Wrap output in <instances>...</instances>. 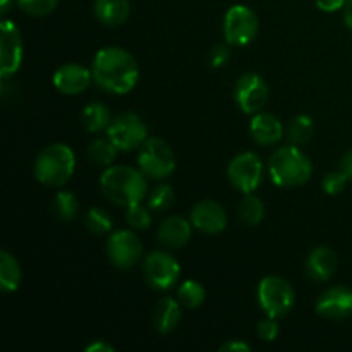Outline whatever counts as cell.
<instances>
[{
	"label": "cell",
	"mask_w": 352,
	"mask_h": 352,
	"mask_svg": "<svg viewBox=\"0 0 352 352\" xmlns=\"http://www.w3.org/2000/svg\"><path fill=\"white\" fill-rule=\"evenodd\" d=\"M93 81L112 95H126L140 81V67L127 50L105 47L98 50L91 64Z\"/></svg>",
	"instance_id": "1"
},
{
	"label": "cell",
	"mask_w": 352,
	"mask_h": 352,
	"mask_svg": "<svg viewBox=\"0 0 352 352\" xmlns=\"http://www.w3.org/2000/svg\"><path fill=\"white\" fill-rule=\"evenodd\" d=\"M146 175L129 165H113L100 177V188L103 195L119 206H133L146 199Z\"/></svg>",
	"instance_id": "2"
},
{
	"label": "cell",
	"mask_w": 352,
	"mask_h": 352,
	"mask_svg": "<svg viewBox=\"0 0 352 352\" xmlns=\"http://www.w3.org/2000/svg\"><path fill=\"white\" fill-rule=\"evenodd\" d=\"M272 182L278 188H299L311 179L313 164L296 144L282 146L268 162Z\"/></svg>",
	"instance_id": "3"
},
{
	"label": "cell",
	"mask_w": 352,
	"mask_h": 352,
	"mask_svg": "<svg viewBox=\"0 0 352 352\" xmlns=\"http://www.w3.org/2000/svg\"><path fill=\"white\" fill-rule=\"evenodd\" d=\"M76 170V155L71 146L54 143L45 146L34 160V177L50 188H60Z\"/></svg>",
	"instance_id": "4"
},
{
	"label": "cell",
	"mask_w": 352,
	"mask_h": 352,
	"mask_svg": "<svg viewBox=\"0 0 352 352\" xmlns=\"http://www.w3.org/2000/svg\"><path fill=\"white\" fill-rule=\"evenodd\" d=\"M258 305L270 318H282L292 311L296 305V292L292 285L278 275H268L258 284Z\"/></svg>",
	"instance_id": "5"
},
{
	"label": "cell",
	"mask_w": 352,
	"mask_h": 352,
	"mask_svg": "<svg viewBox=\"0 0 352 352\" xmlns=\"http://www.w3.org/2000/svg\"><path fill=\"white\" fill-rule=\"evenodd\" d=\"M140 170L148 179H165L174 174L175 155L167 141L160 138H148L140 148L138 155Z\"/></svg>",
	"instance_id": "6"
},
{
	"label": "cell",
	"mask_w": 352,
	"mask_h": 352,
	"mask_svg": "<svg viewBox=\"0 0 352 352\" xmlns=\"http://www.w3.org/2000/svg\"><path fill=\"white\" fill-rule=\"evenodd\" d=\"M107 138L119 151H133L148 140V127L138 113L124 112L112 120L107 129Z\"/></svg>",
	"instance_id": "7"
},
{
	"label": "cell",
	"mask_w": 352,
	"mask_h": 352,
	"mask_svg": "<svg viewBox=\"0 0 352 352\" xmlns=\"http://www.w3.org/2000/svg\"><path fill=\"white\" fill-rule=\"evenodd\" d=\"M258 16L248 6H232L223 19V34L230 47H246L256 38Z\"/></svg>",
	"instance_id": "8"
},
{
	"label": "cell",
	"mask_w": 352,
	"mask_h": 352,
	"mask_svg": "<svg viewBox=\"0 0 352 352\" xmlns=\"http://www.w3.org/2000/svg\"><path fill=\"white\" fill-rule=\"evenodd\" d=\"M144 280L155 291H168L181 277V265L172 254L165 251H153L144 258Z\"/></svg>",
	"instance_id": "9"
},
{
	"label": "cell",
	"mask_w": 352,
	"mask_h": 352,
	"mask_svg": "<svg viewBox=\"0 0 352 352\" xmlns=\"http://www.w3.org/2000/svg\"><path fill=\"white\" fill-rule=\"evenodd\" d=\"M227 177L237 191L254 192L263 179V164L253 151H244L234 157L227 167Z\"/></svg>",
	"instance_id": "10"
},
{
	"label": "cell",
	"mask_w": 352,
	"mask_h": 352,
	"mask_svg": "<svg viewBox=\"0 0 352 352\" xmlns=\"http://www.w3.org/2000/svg\"><path fill=\"white\" fill-rule=\"evenodd\" d=\"M107 256L113 267L129 270L143 256V246L134 230H116L107 241Z\"/></svg>",
	"instance_id": "11"
},
{
	"label": "cell",
	"mask_w": 352,
	"mask_h": 352,
	"mask_svg": "<svg viewBox=\"0 0 352 352\" xmlns=\"http://www.w3.org/2000/svg\"><path fill=\"white\" fill-rule=\"evenodd\" d=\"M234 96L239 105V109L244 113H254L261 112L268 102L270 96V89H268L267 81L261 78L256 72H246L237 79L236 86H234Z\"/></svg>",
	"instance_id": "12"
},
{
	"label": "cell",
	"mask_w": 352,
	"mask_h": 352,
	"mask_svg": "<svg viewBox=\"0 0 352 352\" xmlns=\"http://www.w3.org/2000/svg\"><path fill=\"white\" fill-rule=\"evenodd\" d=\"M23 62V36L12 21L0 23V76L9 79L16 74Z\"/></svg>",
	"instance_id": "13"
},
{
	"label": "cell",
	"mask_w": 352,
	"mask_h": 352,
	"mask_svg": "<svg viewBox=\"0 0 352 352\" xmlns=\"http://www.w3.org/2000/svg\"><path fill=\"white\" fill-rule=\"evenodd\" d=\"M316 313L325 320L340 322L352 316V289L336 285L323 292L316 301Z\"/></svg>",
	"instance_id": "14"
},
{
	"label": "cell",
	"mask_w": 352,
	"mask_h": 352,
	"mask_svg": "<svg viewBox=\"0 0 352 352\" xmlns=\"http://www.w3.org/2000/svg\"><path fill=\"white\" fill-rule=\"evenodd\" d=\"M191 222L203 234H220L227 227V213L213 199L198 201L191 210Z\"/></svg>",
	"instance_id": "15"
},
{
	"label": "cell",
	"mask_w": 352,
	"mask_h": 352,
	"mask_svg": "<svg viewBox=\"0 0 352 352\" xmlns=\"http://www.w3.org/2000/svg\"><path fill=\"white\" fill-rule=\"evenodd\" d=\"M93 81V72L79 64H64L54 74V86L62 95H79Z\"/></svg>",
	"instance_id": "16"
},
{
	"label": "cell",
	"mask_w": 352,
	"mask_h": 352,
	"mask_svg": "<svg viewBox=\"0 0 352 352\" xmlns=\"http://www.w3.org/2000/svg\"><path fill=\"white\" fill-rule=\"evenodd\" d=\"M250 131L253 140L261 146H272L277 144L284 136V126L280 120L268 112H258L254 113L251 119Z\"/></svg>",
	"instance_id": "17"
},
{
	"label": "cell",
	"mask_w": 352,
	"mask_h": 352,
	"mask_svg": "<svg viewBox=\"0 0 352 352\" xmlns=\"http://www.w3.org/2000/svg\"><path fill=\"white\" fill-rule=\"evenodd\" d=\"M191 223L192 222L186 220L184 217H168L158 227V241L165 248H170V250L184 248L189 243V239H191Z\"/></svg>",
	"instance_id": "18"
},
{
	"label": "cell",
	"mask_w": 352,
	"mask_h": 352,
	"mask_svg": "<svg viewBox=\"0 0 352 352\" xmlns=\"http://www.w3.org/2000/svg\"><path fill=\"white\" fill-rule=\"evenodd\" d=\"M337 260L336 251L330 250V248H316L311 253L308 254V260H306V272H308L309 278L315 282H327L333 277L337 270Z\"/></svg>",
	"instance_id": "19"
},
{
	"label": "cell",
	"mask_w": 352,
	"mask_h": 352,
	"mask_svg": "<svg viewBox=\"0 0 352 352\" xmlns=\"http://www.w3.org/2000/svg\"><path fill=\"white\" fill-rule=\"evenodd\" d=\"M182 320V311L179 301L174 298H162L153 311V325L158 333L167 336L174 332Z\"/></svg>",
	"instance_id": "20"
},
{
	"label": "cell",
	"mask_w": 352,
	"mask_h": 352,
	"mask_svg": "<svg viewBox=\"0 0 352 352\" xmlns=\"http://www.w3.org/2000/svg\"><path fill=\"white\" fill-rule=\"evenodd\" d=\"M129 14V0H95V16L105 26H120Z\"/></svg>",
	"instance_id": "21"
},
{
	"label": "cell",
	"mask_w": 352,
	"mask_h": 352,
	"mask_svg": "<svg viewBox=\"0 0 352 352\" xmlns=\"http://www.w3.org/2000/svg\"><path fill=\"white\" fill-rule=\"evenodd\" d=\"M23 272L16 258L7 251L0 253V289L6 294L16 292L21 285Z\"/></svg>",
	"instance_id": "22"
},
{
	"label": "cell",
	"mask_w": 352,
	"mask_h": 352,
	"mask_svg": "<svg viewBox=\"0 0 352 352\" xmlns=\"http://www.w3.org/2000/svg\"><path fill=\"white\" fill-rule=\"evenodd\" d=\"M81 119L89 133H102V131H107L113 120L109 107L100 102H93L89 105H86V109L81 113Z\"/></svg>",
	"instance_id": "23"
},
{
	"label": "cell",
	"mask_w": 352,
	"mask_h": 352,
	"mask_svg": "<svg viewBox=\"0 0 352 352\" xmlns=\"http://www.w3.org/2000/svg\"><path fill=\"white\" fill-rule=\"evenodd\" d=\"M239 220L244 226L254 227L258 223L263 222L265 219V205L258 196H254L253 192H248L244 195V198L239 203Z\"/></svg>",
	"instance_id": "24"
},
{
	"label": "cell",
	"mask_w": 352,
	"mask_h": 352,
	"mask_svg": "<svg viewBox=\"0 0 352 352\" xmlns=\"http://www.w3.org/2000/svg\"><path fill=\"white\" fill-rule=\"evenodd\" d=\"M119 148L107 138V140H95L89 143L86 155L91 164L100 165V167H109L116 160Z\"/></svg>",
	"instance_id": "25"
},
{
	"label": "cell",
	"mask_w": 352,
	"mask_h": 352,
	"mask_svg": "<svg viewBox=\"0 0 352 352\" xmlns=\"http://www.w3.org/2000/svg\"><path fill=\"white\" fill-rule=\"evenodd\" d=\"M52 210L55 217L62 222H71L79 213V201L74 192L71 191H58L52 201Z\"/></svg>",
	"instance_id": "26"
},
{
	"label": "cell",
	"mask_w": 352,
	"mask_h": 352,
	"mask_svg": "<svg viewBox=\"0 0 352 352\" xmlns=\"http://www.w3.org/2000/svg\"><path fill=\"white\" fill-rule=\"evenodd\" d=\"M313 131H315V124H313L311 117L301 113L289 122L287 138L292 144L301 146V144L309 143V140L313 138Z\"/></svg>",
	"instance_id": "27"
},
{
	"label": "cell",
	"mask_w": 352,
	"mask_h": 352,
	"mask_svg": "<svg viewBox=\"0 0 352 352\" xmlns=\"http://www.w3.org/2000/svg\"><path fill=\"white\" fill-rule=\"evenodd\" d=\"M177 298H179V302H181L184 308L196 309L205 302L206 292H205V287H203L199 282L186 280L182 282L181 287H179Z\"/></svg>",
	"instance_id": "28"
},
{
	"label": "cell",
	"mask_w": 352,
	"mask_h": 352,
	"mask_svg": "<svg viewBox=\"0 0 352 352\" xmlns=\"http://www.w3.org/2000/svg\"><path fill=\"white\" fill-rule=\"evenodd\" d=\"M146 199V206L151 212H165V210H168L174 205L175 192L174 189H172V186L160 184L157 186V188L151 189V192H148Z\"/></svg>",
	"instance_id": "29"
},
{
	"label": "cell",
	"mask_w": 352,
	"mask_h": 352,
	"mask_svg": "<svg viewBox=\"0 0 352 352\" xmlns=\"http://www.w3.org/2000/svg\"><path fill=\"white\" fill-rule=\"evenodd\" d=\"M86 229L89 230L91 234H95V236H103V234H109L110 230H112V217L109 215V212L103 208H91L88 212V215H86Z\"/></svg>",
	"instance_id": "30"
},
{
	"label": "cell",
	"mask_w": 352,
	"mask_h": 352,
	"mask_svg": "<svg viewBox=\"0 0 352 352\" xmlns=\"http://www.w3.org/2000/svg\"><path fill=\"white\" fill-rule=\"evenodd\" d=\"M126 222L131 229L134 230H146L151 226V215L150 208L143 206L141 203L133 206H127Z\"/></svg>",
	"instance_id": "31"
},
{
	"label": "cell",
	"mask_w": 352,
	"mask_h": 352,
	"mask_svg": "<svg viewBox=\"0 0 352 352\" xmlns=\"http://www.w3.org/2000/svg\"><path fill=\"white\" fill-rule=\"evenodd\" d=\"M58 0H17V6L23 12L34 17H43L54 12Z\"/></svg>",
	"instance_id": "32"
},
{
	"label": "cell",
	"mask_w": 352,
	"mask_h": 352,
	"mask_svg": "<svg viewBox=\"0 0 352 352\" xmlns=\"http://www.w3.org/2000/svg\"><path fill=\"white\" fill-rule=\"evenodd\" d=\"M347 181H349V179H347L346 175H344L340 170L329 172V174L323 177L322 188H323V191L327 192V195L336 196V195H340V192L346 189V182Z\"/></svg>",
	"instance_id": "33"
},
{
	"label": "cell",
	"mask_w": 352,
	"mask_h": 352,
	"mask_svg": "<svg viewBox=\"0 0 352 352\" xmlns=\"http://www.w3.org/2000/svg\"><path fill=\"white\" fill-rule=\"evenodd\" d=\"M278 332H280V329H278L277 322H275V318H270V316L265 322H261L256 329L258 337L265 340V342H274L278 337Z\"/></svg>",
	"instance_id": "34"
},
{
	"label": "cell",
	"mask_w": 352,
	"mask_h": 352,
	"mask_svg": "<svg viewBox=\"0 0 352 352\" xmlns=\"http://www.w3.org/2000/svg\"><path fill=\"white\" fill-rule=\"evenodd\" d=\"M230 60V50L229 47H223V45H215L212 50V55H210V62L215 69L223 67L227 62Z\"/></svg>",
	"instance_id": "35"
},
{
	"label": "cell",
	"mask_w": 352,
	"mask_h": 352,
	"mask_svg": "<svg viewBox=\"0 0 352 352\" xmlns=\"http://www.w3.org/2000/svg\"><path fill=\"white\" fill-rule=\"evenodd\" d=\"M316 7L323 12H336V10L344 9L347 0H315Z\"/></svg>",
	"instance_id": "36"
},
{
	"label": "cell",
	"mask_w": 352,
	"mask_h": 352,
	"mask_svg": "<svg viewBox=\"0 0 352 352\" xmlns=\"http://www.w3.org/2000/svg\"><path fill=\"white\" fill-rule=\"evenodd\" d=\"M220 351L222 352H250L251 346L248 342H243V340H229L223 346H220Z\"/></svg>",
	"instance_id": "37"
},
{
	"label": "cell",
	"mask_w": 352,
	"mask_h": 352,
	"mask_svg": "<svg viewBox=\"0 0 352 352\" xmlns=\"http://www.w3.org/2000/svg\"><path fill=\"white\" fill-rule=\"evenodd\" d=\"M340 172H342L344 175H346L349 181H352V150L347 151L346 155L342 157V160H340Z\"/></svg>",
	"instance_id": "38"
},
{
	"label": "cell",
	"mask_w": 352,
	"mask_h": 352,
	"mask_svg": "<svg viewBox=\"0 0 352 352\" xmlns=\"http://www.w3.org/2000/svg\"><path fill=\"white\" fill-rule=\"evenodd\" d=\"M116 347L112 344L105 342V340H96V342H91L88 347H86V352H113Z\"/></svg>",
	"instance_id": "39"
},
{
	"label": "cell",
	"mask_w": 352,
	"mask_h": 352,
	"mask_svg": "<svg viewBox=\"0 0 352 352\" xmlns=\"http://www.w3.org/2000/svg\"><path fill=\"white\" fill-rule=\"evenodd\" d=\"M344 23L352 31V0H347L344 6Z\"/></svg>",
	"instance_id": "40"
},
{
	"label": "cell",
	"mask_w": 352,
	"mask_h": 352,
	"mask_svg": "<svg viewBox=\"0 0 352 352\" xmlns=\"http://www.w3.org/2000/svg\"><path fill=\"white\" fill-rule=\"evenodd\" d=\"M10 3H12V0H0V14H2V16H6V14L9 12Z\"/></svg>",
	"instance_id": "41"
}]
</instances>
